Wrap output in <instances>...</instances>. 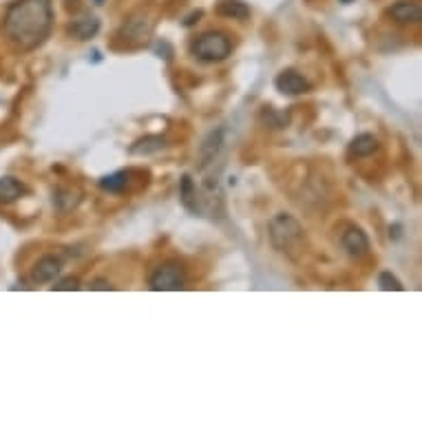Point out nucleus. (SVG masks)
<instances>
[{"label": "nucleus", "instance_id": "obj_1", "mask_svg": "<svg viewBox=\"0 0 422 422\" xmlns=\"http://www.w3.org/2000/svg\"><path fill=\"white\" fill-rule=\"evenodd\" d=\"M53 29L51 0H16L5 11L3 31L7 40L21 51L38 49Z\"/></svg>", "mask_w": 422, "mask_h": 422}, {"label": "nucleus", "instance_id": "obj_2", "mask_svg": "<svg viewBox=\"0 0 422 422\" xmlns=\"http://www.w3.org/2000/svg\"><path fill=\"white\" fill-rule=\"evenodd\" d=\"M268 236H270L272 248L290 261H299L307 248L305 228L287 212H279L270 219Z\"/></svg>", "mask_w": 422, "mask_h": 422}, {"label": "nucleus", "instance_id": "obj_3", "mask_svg": "<svg viewBox=\"0 0 422 422\" xmlns=\"http://www.w3.org/2000/svg\"><path fill=\"white\" fill-rule=\"evenodd\" d=\"M232 42L224 31H206L190 42V53L201 62H222L230 56Z\"/></svg>", "mask_w": 422, "mask_h": 422}, {"label": "nucleus", "instance_id": "obj_4", "mask_svg": "<svg viewBox=\"0 0 422 422\" xmlns=\"http://www.w3.org/2000/svg\"><path fill=\"white\" fill-rule=\"evenodd\" d=\"M183 283H186V272H183L179 263H173V261L155 268V272L149 279V285L155 292H175V290H181Z\"/></svg>", "mask_w": 422, "mask_h": 422}, {"label": "nucleus", "instance_id": "obj_5", "mask_svg": "<svg viewBox=\"0 0 422 422\" xmlns=\"http://www.w3.org/2000/svg\"><path fill=\"white\" fill-rule=\"evenodd\" d=\"M341 246L352 259H360V256L370 252V236H367L358 226H347L341 234Z\"/></svg>", "mask_w": 422, "mask_h": 422}, {"label": "nucleus", "instance_id": "obj_6", "mask_svg": "<svg viewBox=\"0 0 422 422\" xmlns=\"http://www.w3.org/2000/svg\"><path fill=\"white\" fill-rule=\"evenodd\" d=\"M274 86H277V91L283 96H301V93H307L309 91V82L295 69L281 71L277 76V80H274Z\"/></svg>", "mask_w": 422, "mask_h": 422}, {"label": "nucleus", "instance_id": "obj_7", "mask_svg": "<svg viewBox=\"0 0 422 422\" xmlns=\"http://www.w3.org/2000/svg\"><path fill=\"white\" fill-rule=\"evenodd\" d=\"M389 18L398 25H418L422 21V9L414 0H398L389 7Z\"/></svg>", "mask_w": 422, "mask_h": 422}, {"label": "nucleus", "instance_id": "obj_8", "mask_svg": "<svg viewBox=\"0 0 422 422\" xmlns=\"http://www.w3.org/2000/svg\"><path fill=\"white\" fill-rule=\"evenodd\" d=\"M100 31V21L93 13H82L73 18L71 25L67 27V33L76 40H91Z\"/></svg>", "mask_w": 422, "mask_h": 422}, {"label": "nucleus", "instance_id": "obj_9", "mask_svg": "<svg viewBox=\"0 0 422 422\" xmlns=\"http://www.w3.org/2000/svg\"><path fill=\"white\" fill-rule=\"evenodd\" d=\"M60 270H62L60 259H56V256L47 254V256H42V259H38V263L33 266V270H31V279H33L35 283H49V281H56V277L60 274Z\"/></svg>", "mask_w": 422, "mask_h": 422}, {"label": "nucleus", "instance_id": "obj_10", "mask_svg": "<svg viewBox=\"0 0 422 422\" xmlns=\"http://www.w3.org/2000/svg\"><path fill=\"white\" fill-rule=\"evenodd\" d=\"M378 146H380L378 137H374L372 133H360V135H356L350 142V146H347V153H350V157L360 159V157H370L372 153H376Z\"/></svg>", "mask_w": 422, "mask_h": 422}, {"label": "nucleus", "instance_id": "obj_11", "mask_svg": "<svg viewBox=\"0 0 422 422\" xmlns=\"http://www.w3.org/2000/svg\"><path fill=\"white\" fill-rule=\"evenodd\" d=\"M27 195V186L16 177H0V204H13Z\"/></svg>", "mask_w": 422, "mask_h": 422}, {"label": "nucleus", "instance_id": "obj_12", "mask_svg": "<svg viewBox=\"0 0 422 422\" xmlns=\"http://www.w3.org/2000/svg\"><path fill=\"white\" fill-rule=\"evenodd\" d=\"M131 183V171H118L113 175H106L98 181V186L104 193H124Z\"/></svg>", "mask_w": 422, "mask_h": 422}, {"label": "nucleus", "instance_id": "obj_13", "mask_svg": "<svg viewBox=\"0 0 422 422\" xmlns=\"http://www.w3.org/2000/svg\"><path fill=\"white\" fill-rule=\"evenodd\" d=\"M166 149V137L161 135H146L131 146V155H151Z\"/></svg>", "mask_w": 422, "mask_h": 422}, {"label": "nucleus", "instance_id": "obj_14", "mask_svg": "<svg viewBox=\"0 0 422 422\" xmlns=\"http://www.w3.org/2000/svg\"><path fill=\"white\" fill-rule=\"evenodd\" d=\"M217 13L224 18H232V21H246L250 16V7L241 0H222L217 5Z\"/></svg>", "mask_w": 422, "mask_h": 422}, {"label": "nucleus", "instance_id": "obj_15", "mask_svg": "<svg viewBox=\"0 0 422 422\" xmlns=\"http://www.w3.org/2000/svg\"><path fill=\"white\" fill-rule=\"evenodd\" d=\"M179 195H181V204L186 210L190 212H197L199 210V204H197V186L190 175H183L181 177V188H179Z\"/></svg>", "mask_w": 422, "mask_h": 422}, {"label": "nucleus", "instance_id": "obj_16", "mask_svg": "<svg viewBox=\"0 0 422 422\" xmlns=\"http://www.w3.org/2000/svg\"><path fill=\"white\" fill-rule=\"evenodd\" d=\"M378 285H380V290H384V292H402L405 290V285H402L392 272H380V277H378Z\"/></svg>", "mask_w": 422, "mask_h": 422}, {"label": "nucleus", "instance_id": "obj_17", "mask_svg": "<svg viewBox=\"0 0 422 422\" xmlns=\"http://www.w3.org/2000/svg\"><path fill=\"white\" fill-rule=\"evenodd\" d=\"M53 290H58V292H76V290H80V279L67 277V279H62V281H58L56 285H53Z\"/></svg>", "mask_w": 422, "mask_h": 422}, {"label": "nucleus", "instance_id": "obj_18", "mask_svg": "<svg viewBox=\"0 0 422 422\" xmlns=\"http://www.w3.org/2000/svg\"><path fill=\"white\" fill-rule=\"evenodd\" d=\"M89 290H113V285L108 283L106 279H96L89 283Z\"/></svg>", "mask_w": 422, "mask_h": 422}, {"label": "nucleus", "instance_id": "obj_19", "mask_svg": "<svg viewBox=\"0 0 422 422\" xmlns=\"http://www.w3.org/2000/svg\"><path fill=\"white\" fill-rule=\"evenodd\" d=\"M93 3H96V5H102V3H104V0H93Z\"/></svg>", "mask_w": 422, "mask_h": 422}, {"label": "nucleus", "instance_id": "obj_20", "mask_svg": "<svg viewBox=\"0 0 422 422\" xmlns=\"http://www.w3.org/2000/svg\"><path fill=\"white\" fill-rule=\"evenodd\" d=\"M345 3H350V0H345Z\"/></svg>", "mask_w": 422, "mask_h": 422}]
</instances>
